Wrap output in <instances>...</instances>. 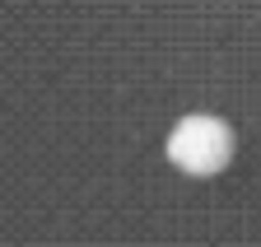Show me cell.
<instances>
[{"label": "cell", "mask_w": 261, "mask_h": 247, "mask_svg": "<svg viewBox=\"0 0 261 247\" xmlns=\"http://www.w3.org/2000/svg\"><path fill=\"white\" fill-rule=\"evenodd\" d=\"M168 159L191 177H210L233 159V131L219 117H182L168 135Z\"/></svg>", "instance_id": "1"}]
</instances>
